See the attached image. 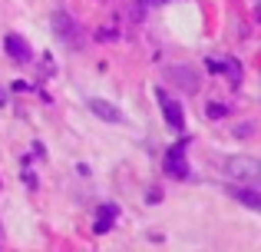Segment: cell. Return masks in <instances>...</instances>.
<instances>
[{
	"mask_svg": "<svg viewBox=\"0 0 261 252\" xmlns=\"http://www.w3.org/2000/svg\"><path fill=\"white\" fill-rule=\"evenodd\" d=\"M208 70L218 73V70H225V63H222V60H208Z\"/></svg>",
	"mask_w": 261,
	"mask_h": 252,
	"instance_id": "obj_13",
	"label": "cell"
},
{
	"mask_svg": "<svg viewBox=\"0 0 261 252\" xmlns=\"http://www.w3.org/2000/svg\"><path fill=\"white\" fill-rule=\"evenodd\" d=\"M53 30H57L66 43H80V27L73 24V17L66 10H57V13H53Z\"/></svg>",
	"mask_w": 261,
	"mask_h": 252,
	"instance_id": "obj_3",
	"label": "cell"
},
{
	"mask_svg": "<svg viewBox=\"0 0 261 252\" xmlns=\"http://www.w3.org/2000/svg\"><path fill=\"white\" fill-rule=\"evenodd\" d=\"M23 182H27V186H30V189H37V186H40V182H37V176H33V173H30V169H27V166H23Z\"/></svg>",
	"mask_w": 261,
	"mask_h": 252,
	"instance_id": "obj_11",
	"label": "cell"
},
{
	"mask_svg": "<svg viewBox=\"0 0 261 252\" xmlns=\"http://www.w3.org/2000/svg\"><path fill=\"white\" fill-rule=\"evenodd\" d=\"M228 193L235 196V199L242 202L245 209H251V213H258V209H261V193H258L255 186H231Z\"/></svg>",
	"mask_w": 261,
	"mask_h": 252,
	"instance_id": "obj_7",
	"label": "cell"
},
{
	"mask_svg": "<svg viewBox=\"0 0 261 252\" xmlns=\"http://www.w3.org/2000/svg\"><path fill=\"white\" fill-rule=\"evenodd\" d=\"M152 4H169V0H152Z\"/></svg>",
	"mask_w": 261,
	"mask_h": 252,
	"instance_id": "obj_14",
	"label": "cell"
},
{
	"mask_svg": "<svg viewBox=\"0 0 261 252\" xmlns=\"http://www.w3.org/2000/svg\"><path fill=\"white\" fill-rule=\"evenodd\" d=\"M225 173L235 176V179H248V182H255V179H258V173H261V166H258L255 159H248V156H235V159L225 163Z\"/></svg>",
	"mask_w": 261,
	"mask_h": 252,
	"instance_id": "obj_1",
	"label": "cell"
},
{
	"mask_svg": "<svg viewBox=\"0 0 261 252\" xmlns=\"http://www.w3.org/2000/svg\"><path fill=\"white\" fill-rule=\"evenodd\" d=\"M89 113L93 117H99L102 123H122V110H116L113 103H106V100H89Z\"/></svg>",
	"mask_w": 261,
	"mask_h": 252,
	"instance_id": "obj_6",
	"label": "cell"
},
{
	"mask_svg": "<svg viewBox=\"0 0 261 252\" xmlns=\"http://www.w3.org/2000/svg\"><path fill=\"white\" fill-rule=\"evenodd\" d=\"M225 113H228V106H222V103H208V106H205V117H208V120H222Z\"/></svg>",
	"mask_w": 261,
	"mask_h": 252,
	"instance_id": "obj_10",
	"label": "cell"
},
{
	"mask_svg": "<svg viewBox=\"0 0 261 252\" xmlns=\"http://www.w3.org/2000/svg\"><path fill=\"white\" fill-rule=\"evenodd\" d=\"M166 173L172 176V179H185V176H189V163H185L182 146H172V149H169V156H166Z\"/></svg>",
	"mask_w": 261,
	"mask_h": 252,
	"instance_id": "obj_5",
	"label": "cell"
},
{
	"mask_svg": "<svg viewBox=\"0 0 261 252\" xmlns=\"http://www.w3.org/2000/svg\"><path fill=\"white\" fill-rule=\"evenodd\" d=\"M251 129H255L251 123H242V126H238V136H242V140H245V136H251Z\"/></svg>",
	"mask_w": 261,
	"mask_h": 252,
	"instance_id": "obj_12",
	"label": "cell"
},
{
	"mask_svg": "<svg viewBox=\"0 0 261 252\" xmlns=\"http://www.w3.org/2000/svg\"><path fill=\"white\" fill-rule=\"evenodd\" d=\"M4 50H7V57L17 60V63H27V60H33L30 43H27L20 33H7V37H4Z\"/></svg>",
	"mask_w": 261,
	"mask_h": 252,
	"instance_id": "obj_2",
	"label": "cell"
},
{
	"mask_svg": "<svg viewBox=\"0 0 261 252\" xmlns=\"http://www.w3.org/2000/svg\"><path fill=\"white\" fill-rule=\"evenodd\" d=\"M169 80H172V83H178V86H185V90H198V80H195V73L189 70V66H169Z\"/></svg>",
	"mask_w": 261,
	"mask_h": 252,
	"instance_id": "obj_8",
	"label": "cell"
},
{
	"mask_svg": "<svg viewBox=\"0 0 261 252\" xmlns=\"http://www.w3.org/2000/svg\"><path fill=\"white\" fill-rule=\"evenodd\" d=\"M159 100H162V113H166V123L172 126V129H185V110H182V103L169 100L162 90H159Z\"/></svg>",
	"mask_w": 261,
	"mask_h": 252,
	"instance_id": "obj_4",
	"label": "cell"
},
{
	"mask_svg": "<svg viewBox=\"0 0 261 252\" xmlns=\"http://www.w3.org/2000/svg\"><path fill=\"white\" fill-rule=\"evenodd\" d=\"M113 219H116V206H113V202H109V206H102L99 209V216H96V236H106L109 233V229H113Z\"/></svg>",
	"mask_w": 261,
	"mask_h": 252,
	"instance_id": "obj_9",
	"label": "cell"
}]
</instances>
